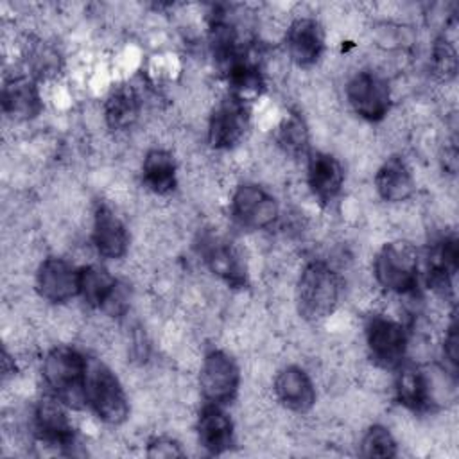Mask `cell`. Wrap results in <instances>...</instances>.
Instances as JSON below:
<instances>
[{
	"mask_svg": "<svg viewBox=\"0 0 459 459\" xmlns=\"http://www.w3.org/2000/svg\"><path fill=\"white\" fill-rule=\"evenodd\" d=\"M86 369L88 360L77 350L57 346L45 357L43 378L57 400L79 409L86 402Z\"/></svg>",
	"mask_w": 459,
	"mask_h": 459,
	"instance_id": "1",
	"label": "cell"
},
{
	"mask_svg": "<svg viewBox=\"0 0 459 459\" xmlns=\"http://www.w3.org/2000/svg\"><path fill=\"white\" fill-rule=\"evenodd\" d=\"M339 294L341 280L337 273L325 262H310L298 280V310L308 321H321L335 310Z\"/></svg>",
	"mask_w": 459,
	"mask_h": 459,
	"instance_id": "2",
	"label": "cell"
},
{
	"mask_svg": "<svg viewBox=\"0 0 459 459\" xmlns=\"http://www.w3.org/2000/svg\"><path fill=\"white\" fill-rule=\"evenodd\" d=\"M84 394L90 407L106 423L118 425L129 414V403L118 378L99 360H88Z\"/></svg>",
	"mask_w": 459,
	"mask_h": 459,
	"instance_id": "3",
	"label": "cell"
},
{
	"mask_svg": "<svg viewBox=\"0 0 459 459\" xmlns=\"http://www.w3.org/2000/svg\"><path fill=\"white\" fill-rule=\"evenodd\" d=\"M373 269L384 289L398 294L409 292L418 283V253L409 242H389L377 253Z\"/></svg>",
	"mask_w": 459,
	"mask_h": 459,
	"instance_id": "4",
	"label": "cell"
},
{
	"mask_svg": "<svg viewBox=\"0 0 459 459\" xmlns=\"http://www.w3.org/2000/svg\"><path fill=\"white\" fill-rule=\"evenodd\" d=\"M240 371L235 360L224 351H210L201 366L199 385L208 403H228L237 394Z\"/></svg>",
	"mask_w": 459,
	"mask_h": 459,
	"instance_id": "5",
	"label": "cell"
},
{
	"mask_svg": "<svg viewBox=\"0 0 459 459\" xmlns=\"http://www.w3.org/2000/svg\"><path fill=\"white\" fill-rule=\"evenodd\" d=\"M346 97L353 111L371 122L382 120L391 104L389 84L373 72H359L353 75L346 86Z\"/></svg>",
	"mask_w": 459,
	"mask_h": 459,
	"instance_id": "6",
	"label": "cell"
},
{
	"mask_svg": "<svg viewBox=\"0 0 459 459\" xmlns=\"http://www.w3.org/2000/svg\"><path fill=\"white\" fill-rule=\"evenodd\" d=\"M368 348L373 360L382 368H396L402 364L407 350V335L400 323L375 316L366 326Z\"/></svg>",
	"mask_w": 459,
	"mask_h": 459,
	"instance_id": "7",
	"label": "cell"
},
{
	"mask_svg": "<svg viewBox=\"0 0 459 459\" xmlns=\"http://www.w3.org/2000/svg\"><path fill=\"white\" fill-rule=\"evenodd\" d=\"M249 124L246 102L230 95L212 111L208 124V140L215 149H230L244 136Z\"/></svg>",
	"mask_w": 459,
	"mask_h": 459,
	"instance_id": "8",
	"label": "cell"
},
{
	"mask_svg": "<svg viewBox=\"0 0 459 459\" xmlns=\"http://www.w3.org/2000/svg\"><path fill=\"white\" fill-rule=\"evenodd\" d=\"M231 212L235 219L253 230L271 226L278 217V204L271 194L258 185H242L231 199Z\"/></svg>",
	"mask_w": 459,
	"mask_h": 459,
	"instance_id": "9",
	"label": "cell"
},
{
	"mask_svg": "<svg viewBox=\"0 0 459 459\" xmlns=\"http://www.w3.org/2000/svg\"><path fill=\"white\" fill-rule=\"evenodd\" d=\"M36 289L50 303H65L79 294V269L63 258H47L36 274Z\"/></svg>",
	"mask_w": 459,
	"mask_h": 459,
	"instance_id": "10",
	"label": "cell"
},
{
	"mask_svg": "<svg viewBox=\"0 0 459 459\" xmlns=\"http://www.w3.org/2000/svg\"><path fill=\"white\" fill-rule=\"evenodd\" d=\"M34 425L39 439L48 446L68 448L74 445V427L63 402L56 396L39 400L34 411Z\"/></svg>",
	"mask_w": 459,
	"mask_h": 459,
	"instance_id": "11",
	"label": "cell"
},
{
	"mask_svg": "<svg viewBox=\"0 0 459 459\" xmlns=\"http://www.w3.org/2000/svg\"><path fill=\"white\" fill-rule=\"evenodd\" d=\"M201 253L212 273L221 276L233 287H242L246 283V265L240 253L231 242L221 237H206L203 240Z\"/></svg>",
	"mask_w": 459,
	"mask_h": 459,
	"instance_id": "12",
	"label": "cell"
},
{
	"mask_svg": "<svg viewBox=\"0 0 459 459\" xmlns=\"http://www.w3.org/2000/svg\"><path fill=\"white\" fill-rule=\"evenodd\" d=\"M274 393L278 400L294 412H307L316 402L314 384L298 366H287L276 375Z\"/></svg>",
	"mask_w": 459,
	"mask_h": 459,
	"instance_id": "13",
	"label": "cell"
},
{
	"mask_svg": "<svg viewBox=\"0 0 459 459\" xmlns=\"http://www.w3.org/2000/svg\"><path fill=\"white\" fill-rule=\"evenodd\" d=\"M287 48L299 66L314 65L325 48V32L312 18H298L287 32Z\"/></svg>",
	"mask_w": 459,
	"mask_h": 459,
	"instance_id": "14",
	"label": "cell"
},
{
	"mask_svg": "<svg viewBox=\"0 0 459 459\" xmlns=\"http://www.w3.org/2000/svg\"><path fill=\"white\" fill-rule=\"evenodd\" d=\"M197 436L201 446L219 455L231 448L233 445V423L230 416L217 403H206L197 420Z\"/></svg>",
	"mask_w": 459,
	"mask_h": 459,
	"instance_id": "15",
	"label": "cell"
},
{
	"mask_svg": "<svg viewBox=\"0 0 459 459\" xmlns=\"http://www.w3.org/2000/svg\"><path fill=\"white\" fill-rule=\"evenodd\" d=\"M344 170L341 163L326 152H312L308 158V185L321 203H330L342 188Z\"/></svg>",
	"mask_w": 459,
	"mask_h": 459,
	"instance_id": "16",
	"label": "cell"
},
{
	"mask_svg": "<svg viewBox=\"0 0 459 459\" xmlns=\"http://www.w3.org/2000/svg\"><path fill=\"white\" fill-rule=\"evenodd\" d=\"M4 111L18 120H29L39 115L43 104L38 86L29 77H11L2 88Z\"/></svg>",
	"mask_w": 459,
	"mask_h": 459,
	"instance_id": "17",
	"label": "cell"
},
{
	"mask_svg": "<svg viewBox=\"0 0 459 459\" xmlns=\"http://www.w3.org/2000/svg\"><path fill=\"white\" fill-rule=\"evenodd\" d=\"M127 231L122 221L104 204L95 210L93 244L99 255L106 258H120L127 251Z\"/></svg>",
	"mask_w": 459,
	"mask_h": 459,
	"instance_id": "18",
	"label": "cell"
},
{
	"mask_svg": "<svg viewBox=\"0 0 459 459\" xmlns=\"http://www.w3.org/2000/svg\"><path fill=\"white\" fill-rule=\"evenodd\" d=\"M375 186L382 199L398 203L414 192V179L407 163L400 156L387 158L375 176Z\"/></svg>",
	"mask_w": 459,
	"mask_h": 459,
	"instance_id": "19",
	"label": "cell"
},
{
	"mask_svg": "<svg viewBox=\"0 0 459 459\" xmlns=\"http://www.w3.org/2000/svg\"><path fill=\"white\" fill-rule=\"evenodd\" d=\"M457 238L445 237L432 247L429 255V285L445 294L452 290V278L457 271Z\"/></svg>",
	"mask_w": 459,
	"mask_h": 459,
	"instance_id": "20",
	"label": "cell"
},
{
	"mask_svg": "<svg viewBox=\"0 0 459 459\" xmlns=\"http://www.w3.org/2000/svg\"><path fill=\"white\" fill-rule=\"evenodd\" d=\"M140 115V99L131 86H117L104 102V118L111 129L122 131L131 127Z\"/></svg>",
	"mask_w": 459,
	"mask_h": 459,
	"instance_id": "21",
	"label": "cell"
},
{
	"mask_svg": "<svg viewBox=\"0 0 459 459\" xmlns=\"http://www.w3.org/2000/svg\"><path fill=\"white\" fill-rule=\"evenodd\" d=\"M142 174L143 183L156 194H167L176 186V161L163 149H152L145 154Z\"/></svg>",
	"mask_w": 459,
	"mask_h": 459,
	"instance_id": "22",
	"label": "cell"
},
{
	"mask_svg": "<svg viewBox=\"0 0 459 459\" xmlns=\"http://www.w3.org/2000/svg\"><path fill=\"white\" fill-rule=\"evenodd\" d=\"M396 396L402 405L411 411H425L430 402L429 382L425 375L414 368L405 366L396 377Z\"/></svg>",
	"mask_w": 459,
	"mask_h": 459,
	"instance_id": "23",
	"label": "cell"
},
{
	"mask_svg": "<svg viewBox=\"0 0 459 459\" xmlns=\"http://www.w3.org/2000/svg\"><path fill=\"white\" fill-rule=\"evenodd\" d=\"M228 82L231 86L230 95L237 97L242 102L251 100L264 90L260 70L251 61L240 56L228 65Z\"/></svg>",
	"mask_w": 459,
	"mask_h": 459,
	"instance_id": "24",
	"label": "cell"
},
{
	"mask_svg": "<svg viewBox=\"0 0 459 459\" xmlns=\"http://www.w3.org/2000/svg\"><path fill=\"white\" fill-rule=\"evenodd\" d=\"M115 283L117 280L104 267L88 265L79 269V294L93 308L102 307Z\"/></svg>",
	"mask_w": 459,
	"mask_h": 459,
	"instance_id": "25",
	"label": "cell"
},
{
	"mask_svg": "<svg viewBox=\"0 0 459 459\" xmlns=\"http://www.w3.org/2000/svg\"><path fill=\"white\" fill-rule=\"evenodd\" d=\"M278 143L292 156L305 154L308 149V131L305 122L296 115H289L278 127Z\"/></svg>",
	"mask_w": 459,
	"mask_h": 459,
	"instance_id": "26",
	"label": "cell"
},
{
	"mask_svg": "<svg viewBox=\"0 0 459 459\" xmlns=\"http://www.w3.org/2000/svg\"><path fill=\"white\" fill-rule=\"evenodd\" d=\"M210 45H212V52L213 57L219 63H226L230 65L233 59L238 57L237 52V32L235 29L222 18H217L212 23V30H210Z\"/></svg>",
	"mask_w": 459,
	"mask_h": 459,
	"instance_id": "27",
	"label": "cell"
},
{
	"mask_svg": "<svg viewBox=\"0 0 459 459\" xmlns=\"http://www.w3.org/2000/svg\"><path fill=\"white\" fill-rule=\"evenodd\" d=\"M362 457H394L396 455V441L391 432L382 425H373L362 437L360 443Z\"/></svg>",
	"mask_w": 459,
	"mask_h": 459,
	"instance_id": "28",
	"label": "cell"
},
{
	"mask_svg": "<svg viewBox=\"0 0 459 459\" xmlns=\"http://www.w3.org/2000/svg\"><path fill=\"white\" fill-rule=\"evenodd\" d=\"M432 66H434V74L439 75L441 79L446 81L454 77L457 70V57H455V48L450 41L437 39L432 52Z\"/></svg>",
	"mask_w": 459,
	"mask_h": 459,
	"instance_id": "29",
	"label": "cell"
},
{
	"mask_svg": "<svg viewBox=\"0 0 459 459\" xmlns=\"http://www.w3.org/2000/svg\"><path fill=\"white\" fill-rule=\"evenodd\" d=\"M129 308V289L127 285L117 281L106 301L102 303L100 310L111 317H122Z\"/></svg>",
	"mask_w": 459,
	"mask_h": 459,
	"instance_id": "30",
	"label": "cell"
},
{
	"mask_svg": "<svg viewBox=\"0 0 459 459\" xmlns=\"http://www.w3.org/2000/svg\"><path fill=\"white\" fill-rule=\"evenodd\" d=\"M149 457H181L179 445L170 437H154L147 446Z\"/></svg>",
	"mask_w": 459,
	"mask_h": 459,
	"instance_id": "31",
	"label": "cell"
},
{
	"mask_svg": "<svg viewBox=\"0 0 459 459\" xmlns=\"http://www.w3.org/2000/svg\"><path fill=\"white\" fill-rule=\"evenodd\" d=\"M445 355L448 357L450 364L455 368L457 366V326H455V321H452L448 333L445 337Z\"/></svg>",
	"mask_w": 459,
	"mask_h": 459,
	"instance_id": "32",
	"label": "cell"
}]
</instances>
